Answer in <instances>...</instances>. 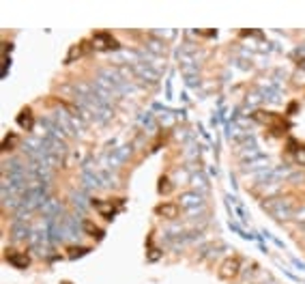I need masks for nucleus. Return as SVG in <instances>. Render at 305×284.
<instances>
[{"label":"nucleus","mask_w":305,"mask_h":284,"mask_svg":"<svg viewBox=\"0 0 305 284\" xmlns=\"http://www.w3.org/2000/svg\"><path fill=\"white\" fill-rule=\"evenodd\" d=\"M95 209H97L106 220H112L114 213H116V202L114 200H95Z\"/></svg>","instance_id":"7"},{"label":"nucleus","mask_w":305,"mask_h":284,"mask_svg":"<svg viewBox=\"0 0 305 284\" xmlns=\"http://www.w3.org/2000/svg\"><path fill=\"white\" fill-rule=\"evenodd\" d=\"M294 162L305 166V144L303 147H299V149H294Z\"/></svg>","instance_id":"13"},{"label":"nucleus","mask_w":305,"mask_h":284,"mask_svg":"<svg viewBox=\"0 0 305 284\" xmlns=\"http://www.w3.org/2000/svg\"><path fill=\"white\" fill-rule=\"evenodd\" d=\"M155 216L159 217H166V220H174V217L181 216V207L177 202H159L155 207Z\"/></svg>","instance_id":"3"},{"label":"nucleus","mask_w":305,"mask_h":284,"mask_svg":"<svg viewBox=\"0 0 305 284\" xmlns=\"http://www.w3.org/2000/svg\"><path fill=\"white\" fill-rule=\"evenodd\" d=\"M7 261L11 263L13 267H17V269L31 267V256H28L26 252H9L7 254Z\"/></svg>","instance_id":"6"},{"label":"nucleus","mask_w":305,"mask_h":284,"mask_svg":"<svg viewBox=\"0 0 305 284\" xmlns=\"http://www.w3.org/2000/svg\"><path fill=\"white\" fill-rule=\"evenodd\" d=\"M91 50V41H80L76 43V46H71L69 48V52H67V56H64V63L67 65H71V63H76L78 58H82L84 54Z\"/></svg>","instance_id":"5"},{"label":"nucleus","mask_w":305,"mask_h":284,"mask_svg":"<svg viewBox=\"0 0 305 284\" xmlns=\"http://www.w3.org/2000/svg\"><path fill=\"white\" fill-rule=\"evenodd\" d=\"M17 142H19V138L13 132H9L7 136H4V140H2V151H11V149H16Z\"/></svg>","instance_id":"9"},{"label":"nucleus","mask_w":305,"mask_h":284,"mask_svg":"<svg viewBox=\"0 0 305 284\" xmlns=\"http://www.w3.org/2000/svg\"><path fill=\"white\" fill-rule=\"evenodd\" d=\"M84 231H88V235H91L93 239H101L103 237V231L95 226L93 222H84Z\"/></svg>","instance_id":"10"},{"label":"nucleus","mask_w":305,"mask_h":284,"mask_svg":"<svg viewBox=\"0 0 305 284\" xmlns=\"http://www.w3.org/2000/svg\"><path fill=\"white\" fill-rule=\"evenodd\" d=\"M241 273V256H228L224 258V263L217 269L219 280H234V278Z\"/></svg>","instance_id":"2"},{"label":"nucleus","mask_w":305,"mask_h":284,"mask_svg":"<svg viewBox=\"0 0 305 284\" xmlns=\"http://www.w3.org/2000/svg\"><path fill=\"white\" fill-rule=\"evenodd\" d=\"M172 189V183H170L168 177H161L159 179V194H168Z\"/></svg>","instance_id":"12"},{"label":"nucleus","mask_w":305,"mask_h":284,"mask_svg":"<svg viewBox=\"0 0 305 284\" xmlns=\"http://www.w3.org/2000/svg\"><path fill=\"white\" fill-rule=\"evenodd\" d=\"M16 123L22 129H32V125H34V118H32V112L28 110V108H24L22 112L17 114V118H16Z\"/></svg>","instance_id":"8"},{"label":"nucleus","mask_w":305,"mask_h":284,"mask_svg":"<svg viewBox=\"0 0 305 284\" xmlns=\"http://www.w3.org/2000/svg\"><path fill=\"white\" fill-rule=\"evenodd\" d=\"M243 37H247V34H260V31H241Z\"/></svg>","instance_id":"14"},{"label":"nucleus","mask_w":305,"mask_h":284,"mask_svg":"<svg viewBox=\"0 0 305 284\" xmlns=\"http://www.w3.org/2000/svg\"><path fill=\"white\" fill-rule=\"evenodd\" d=\"M88 252V248H80V246H73L67 250V256L69 258H78V256H84V254Z\"/></svg>","instance_id":"11"},{"label":"nucleus","mask_w":305,"mask_h":284,"mask_svg":"<svg viewBox=\"0 0 305 284\" xmlns=\"http://www.w3.org/2000/svg\"><path fill=\"white\" fill-rule=\"evenodd\" d=\"M95 48H99V50H116L118 41L110 33L97 31V33H95Z\"/></svg>","instance_id":"4"},{"label":"nucleus","mask_w":305,"mask_h":284,"mask_svg":"<svg viewBox=\"0 0 305 284\" xmlns=\"http://www.w3.org/2000/svg\"><path fill=\"white\" fill-rule=\"evenodd\" d=\"M254 118L260 123H264V125H269L273 129V134L275 136H282V134H286L290 125L286 123V118H282L279 114H273V112H267V110H258V112H254Z\"/></svg>","instance_id":"1"}]
</instances>
